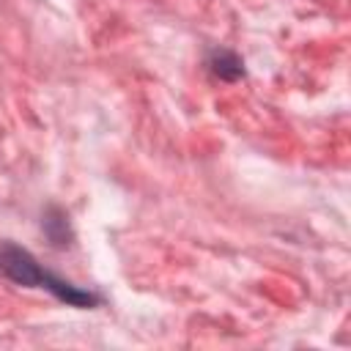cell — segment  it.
Instances as JSON below:
<instances>
[{
    "label": "cell",
    "mask_w": 351,
    "mask_h": 351,
    "mask_svg": "<svg viewBox=\"0 0 351 351\" xmlns=\"http://www.w3.org/2000/svg\"><path fill=\"white\" fill-rule=\"evenodd\" d=\"M0 274L11 280L14 285L22 288H41L52 293L58 302L66 307H80V310H93L101 304V296L90 288L74 285L71 280L49 271L30 250L14 244V241H0Z\"/></svg>",
    "instance_id": "obj_1"
},
{
    "label": "cell",
    "mask_w": 351,
    "mask_h": 351,
    "mask_svg": "<svg viewBox=\"0 0 351 351\" xmlns=\"http://www.w3.org/2000/svg\"><path fill=\"white\" fill-rule=\"evenodd\" d=\"M206 66H208L211 74L219 77L222 82H239V80L247 74L241 55L233 52V49H228V47H214V49L208 52V58H206Z\"/></svg>",
    "instance_id": "obj_2"
},
{
    "label": "cell",
    "mask_w": 351,
    "mask_h": 351,
    "mask_svg": "<svg viewBox=\"0 0 351 351\" xmlns=\"http://www.w3.org/2000/svg\"><path fill=\"white\" fill-rule=\"evenodd\" d=\"M41 230L52 241V247H58V250H66L74 241V230H71L69 214L60 206H47L44 219H41Z\"/></svg>",
    "instance_id": "obj_3"
}]
</instances>
